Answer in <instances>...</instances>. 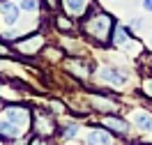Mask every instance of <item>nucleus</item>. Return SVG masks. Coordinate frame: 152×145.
Returning a JSON list of instances; mask_svg holds the SVG:
<instances>
[{"mask_svg":"<svg viewBox=\"0 0 152 145\" xmlns=\"http://www.w3.org/2000/svg\"><path fill=\"white\" fill-rule=\"evenodd\" d=\"M113 28H115L113 19H111L108 14H104V12H99L97 7L90 12V16L83 21V30H86V35L99 39V42H106V39L111 37V30H113Z\"/></svg>","mask_w":152,"mask_h":145,"instance_id":"1","label":"nucleus"},{"mask_svg":"<svg viewBox=\"0 0 152 145\" xmlns=\"http://www.w3.org/2000/svg\"><path fill=\"white\" fill-rule=\"evenodd\" d=\"M5 117L10 120V122H14V125L19 127L21 131H26L30 127V111L26 106H16V104H7V108H5Z\"/></svg>","mask_w":152,"mask_h":145,"instance_id":"2","label":"nucleus"},{"mask_svg":"<svg viewBox=\"0 0 152 145\" xmlns=\"http://www.w3.org/2000/svg\"><path fill=\"white\" fill-rule=\"evenodd\" d=\"M35 131H37V136H44V138H48L51 134H56V122H53L51 113L44 111V108H37V111H35Z\"/></svg>","mask_w":152,"mask_h":145,"instance_id":"3","label":"nucleus"},{"mask_svg":"<svg viewBox=\"0 0 152 145\" xmlns=\"http://www.w3.org/2000/svg\"><path fill=\"white\" fill-rule=\"evenodd\" d=\"M19 5L12 0H0V23L5 28H14L19 26Z\"/></svg>","mask_w":152,"mask_h":145,"instance_id":"4","label":"nucleus"},{"mask_svg":"<svg viewBox=\"0 0 152 145\" xmlns=\"http://www.w3.org/2000/svg\"><path fill=\"white\" fill-rule=\"evenodd\" d=\"M44 46V37L42 35H28V37L19 39L16 44H14V48L19 51V53H23V55H37V51Z\"/></svg>","mask_w":152,"mask_h":145,"instance_id":"5","label":"nucleus"},{"mask_svg":"<svg viewBox=\"0 0 152 145\" xmlns=\"http://www.w3.org/2000/svg\"><path fill=\"white\" fill-rule=\"evenodd\" d=\"M21 134H23V131H21L14 122H10L7 117L0 120V138H10V141H14V138H19Z\"/></svg>","mask_w":152,"mask_h":145,"instance_id":"6","label":"nucleus"},{"mask_svg":"<svg viewBox=\"0 0 152 145\" xmlns=\"http://www.w3.org/2000/svg\"><path fill=\"white\" fill-rule=\"evenodd\" d=\"M111 134L104 131V129H92L88 134V145H111Z\"/></svg>","mask_w":152,"mask_h":145,"instance_id":"7","label":"nucleus"},{"mask_svg":"<svg viewBox=\"0 0 152 145\" xmlns=\"http://www.w3.org/2000/svg\"><path fill=\"white\" fill-rule=\"evenodd\" d=\"M62 7L72 16H81L88 9V0H62Z\"/></svg>","mask_w":152,"mask_h":145,"instance_id":"8","label":"nucleus"},{"mask_svg":"<svg viewBox=\"0 0 152 145\" xmlns=\"http://www.w3.org/2000/svg\"><path fill=\"white\" fill-rule=\"evenodd\" d=\"M99 76H102V81H106V83H111V85H122L127 78L118 71V69H111V67H104L102 71H99Z\"/></svg>","mask_w":152,"mask_h":145,"instance_id":"9","label":"nucleus"},{"mask_svg":"<svg viewBox=\"0 0 152 145\" xmlns=\"http://www.w3.org/2000/svg\"><path fill=\"white\" fill-rule=\"evenodd\" d=\"M102 125L108 127V129H113V131H118V134H127V122L124 120H120V117H113V115H108L102 120Z\"/></svg>","mask_w":152,"mask_h":145,"instance_id":"10","label":"nucleus"},{"mask_svg":"<svg viewBox=\"0 0 152 145\" xmlns=\"http://www.w3.org/2000/svg\"><path fill=\"white\" fill-rule=\"evenodd\" d=\"M113 44L115 46H127L129 44V32L122 26H115L113 28Z\"/></svg>","mask_w":152,"mask_h":145,"instance_id":"11","label":"nucleus"},{"mask_svg":"<svg viewBox=\"0 0 152 145\" xmlns=\"http://www.w3.org/2000/svg\"><path fill=\"white\" fill-rule=\"evenodd\" d=\"M134 122L141 131H152V115H148V113H136Z\"/></svg>","mask_w":152,"mask_h":145,"instance_id":"12","label":"nucleus"},{"mask_svg":"<svg viewBox=\"0 0 152 145\" xmlns=\"http://www.w3.org/2000/svg\"><path fill=\"white\" fill-rule=\"evenodd\" d=\"M92 106H95L97 111H113L115 108L108 99H102V97H92Z\"/></svg>","mask_w":152,"mask_h":145,"instance_id":"13","label":"nucleus"},{"mask_svg":"<svg viewBox=\"0 0 152 145\" xmlns=\"http://www.w3.org/2000/svg\"><path fill=\"white\" fill-rule=\"evenodd\" d=\"M67 67L72 69V71H78V76H88V67L86 65H83V62H78V60H69V62H67Z\"/></svg>","mask_w":152,"mask_h":145,"instance_id":"14","label":"nucleus"},{"mask_svg":"<svg viewBox=\"0 0 152 145\" xmlns=\"http://www.w3.org/2000/svg\"><path fill=\"white\" fill-rule=\"evenodd\" d=\"M19 7L23 12H37L39 9V0H21Z\"/></svg>","mask_w":152,"mask_h":145,"instance_id":"15","label":"nucleus"},{"mask_svg":"<svg viewBox=\"0 0 152 145\" xmlns=\"http://www.w3.org/2000/svg\"><path fill=\"white\" fill-rule=\"evenodd\" d=\"M56 26L60 30H65V32L74 30V23H72V21H67V16H56Z\"/></svg>","mask_w":152,"mask_h":145,"instance_id":"16","label":"nucleus"},{"mask_svg":"<svg viewBox=\"0 0 152 145\" xmlns=\"http://www.w3.org/2000/svg\"><path fill=\"white\" fill-rule=\"evenodd\" d=\"M76 134H78V127H76V125L67 127L65 131H62V136H65V138H72V136H76Z\"/></svg>","mask_w":152,"mask_h":145,"instance_id":"17","label":"nucleus"},{"mask_svg":"<svg viewBox=\"0 0 152 145\" xmlns=\"http://www.w3.org/2000/svg\"><path fill=\"white\" fill-rule=\"evenodd\" d=\"M12 55V51H10V46H7V44H2V42H0V58H10Z\"/></svg>","mask_w":152,"mask_h":145,"instance_id":"18","label":"nucleus"},{"mask_svg":"<svg viewBox=\"0 0 152 145\" xmlns=\"http://www.w3.org/2000/svg\"><path fill=\"white\" fill-rule=\"evenodd\" d=\"M30 145H51V143H48L44 136H35V138L30 141Z\"/></svg>","mask_w":152,"mask_h":145,"instance_id":"19","label":"nucleus"},{"mask_svg":"<svg viewBox=\"0 0 152 145\" xmlns=\"http://www.w3.org/2000/svg\"><path fill=\"white\" fill-rule=\"evenodd\" d=\"M145 92L152 97V78H148V81H145Z\"/></svg>","mask_w":152,"mask_h":145,"instance_id":"20","label":"nucleus"},{"mask_svg":"<svg viewBox=\"0 0 152 145\" xmlns=\"http://www.w3.org/2000/svg\"><path fill=\"white\" fill-rule=\"evenodd\" d=\"M143 7H145L148 12H152V0H143Z\"/></svg>","mask_w":152,"mask_h":145,"instance_id":"21","label":"nucleus"},{"mask_svg":"<svg viewBox=\"0 0 152 145\" xmlns=\"http://www.w3.org/2000/svg\"><path fill=\"white\" fill-rule=\"evenodd\" d=\"M143 26V21L141 19H136V21H132V28H141Z\"/></svg>","mask_w":152,"mask_h":145,"instance_id":"22","label":"nucleus"},{"mask_svg":"<svg viewBox=\"0 0 152 145\" xmlns=\"http://www.w3.org/2000/svg\"><path fill=\"white\" fill-rule=\"evenodd\" d=\"M0 145H2V143H0Z\"/></svg>","mask_w":152,"mask_h":145,"instance_id":"23","label":"nucleus"}]
</instances>
